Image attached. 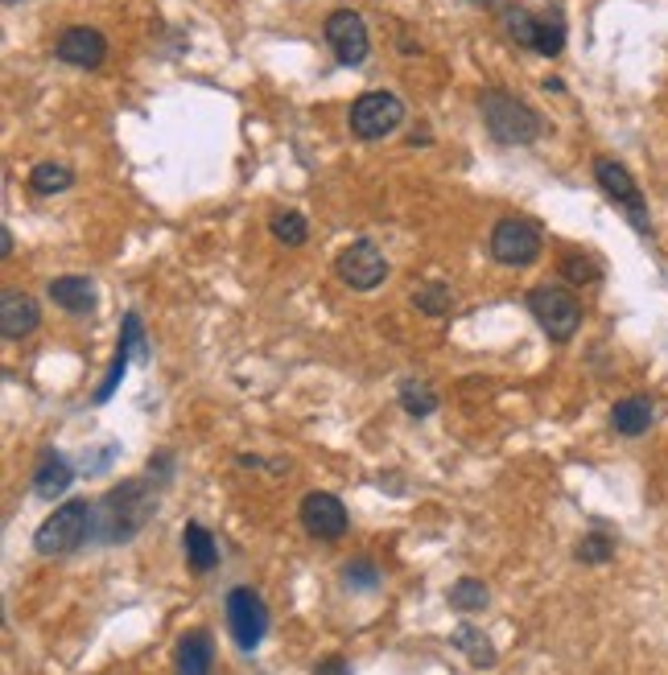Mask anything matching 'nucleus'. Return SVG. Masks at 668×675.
<instances>
[{
    "instance_id": "f257e3e1",
    "label": "nucleus",
    "mask_w": 668,
    "mask_h": 675,
    "mask_svg": "<svg viewBox=\"0 0 668 675\" xmlns=\"http://www.w3.org/2000/svg\"><path fill=\"white\" fill-rule=\"evenodd\" d=\"M154 515H157V487L145 482V478H128V482L112 487L95 503L91 536H100V544H133Z\"/></svg>"
},
{
    "instance_id": "f03ea898",
    "label": "nucleus",
    "mask_w": 668,
    "mask_h": 675,
    "mask_svg": "<svg viewBox=\"0 0 668 675\" xmlns=\"http://www.w3.org/2000/svg\"><path fill=\"white\" fill-rule=\"evenodd\" d=\"M496 18L503 25V34L520 42V46H529V50L545 54V58H557V54L566 50V18H562V9L557 4H536V9H524V4H496Z\"/></svg>"
},
{
    "instance_id": "7ed1b4c3",
    "label": "nucleus",
    "mask_w": 668,
    "mask_h": 675,
    "mask_svg": "<svg viewBox=\"0 0 668 675\" xmlns=\"http://www.w3.org/2000/svg\"><path fill=\"white\" fill-rule=\"evenodd\" d=\"M479 116H483V128L491 133V140H496V145H508V149L536 145V140H541V128H545L529 103L508 95V91H499V87L479 91Z\"/></svg>"
},
{
    "instance_id": "20e7f679",
    "label": "nucleus",
    "mask_w": 668,
    "mask_h": 675,
    "mask_svg": "<svg viewBox=\"0 0 668 675\" xmlns=\"http://www.w3.org/2000/svg\"><path fill=\"white\" fill-rule=\"evenodd\" d=\"M95 524V503L87 499H70V503L54 506L50 515L42 519V527L34 531V548L37 557H67L79 544H87Z\"/></svg>"
},
{
    "instance_id": "39448f33",
    "label": "nucleus",
    "mask_w": 668,
    "mask_h": 675,
    "mask_svg": "<svg viewBox=\"0 0 668 675\" xmlns=\"http://www.w3.org/2000/svg\"><path fill=\"white\" fill-rule=\"evenodd\" d=\"M529 305V313L536 318V325L545 330L553 342H569V338L578 334V325H582V305L578 297L562 285H536L524 297Z\"/></svg>"
},
{
    "instance_id": "423d86ee",
    "label": "nucleus",
    "mask_w": 668,
    "mask_h": 675,
    "mask_svg": "<svg viewBox=\"0 0 668 675\" xmlns=\"http://www.w3.org/2000/svg\"><path fill=\"white\" fill-rule=\"evenodd\" d=\"M595 182L602 186V194L627 215L639 236H652V219H648V203H644V190L635 186L632 169L615 161V157H595Z\"/></svg>"
},
{
    "instance_id": "0eeeda50",
    "label": "nucleus",
    "mask_w": 668,
    "mask_h": 675,
    "mask_svg": "<svg viewBox=\"0 0 668 675\" xmlns=\"http://www.w3.org/2000/svg\"><path fill=\"white\" fill-rule=\"evenodd\" d=\"M227 630H231V639L240 647L244 655H252L264 634H269V606H264V597H260L252 585H236V590L227 593Z\"/></svg>"
},
{
    "instance_id": "6e6552de",
    "label": "nucleus",
    "mask_w": 668,
    "mask_h": 675,
    "mask_svg": "<svg viewBox=\"0 0 668 675\" xmlns=\"http://www.w3.org/2000/svg\"><path fill=\"white\" fill-rule=\"evenodd\" d=\"M487 248H491V260L499 264H508V268H529L536 264V255L545 248V239H541V227L529 219H499L491 227V239H487Z\"/></svg>"
},
{
    "instance_id": "1a4fd4ad",
    "label": "nucleus",
    "mask_w": 668,
    "mask_h": 675,
    "mask_svg": "<svg viewBox=\"0 0 668 675\" xmlns=\"http://www.w3.org/2000/svg\"><path fill=\"white\" fill-rule=\"evenodd\" d=\"M347 119H351V133L360 136V140H384L388 133L400 128L405 103L393 91H363L360 100L351 103Z\"/></svg>"
},
{
    "instance_id": "9d476101",
    "label": "nucleus",
    "mask_w": 668,
    "mask_h": 675,
    "mask_svg": "<svg viewBox=\"0 0 668 675\" xmlns=\"http://www.w3.org/2000/svg\"><path fill=\"white\" fill-rule=\"evenodd\" d=\"M335 272H339V281H343L347 288L372 293V288H380L388 281V255L376 248V239H355L351 248L339 252Z\"/></svg>"
},
{
    "instance_id": "9b49d317",
    "label": "nucleus",
    "mask_w": 668,
    "mask_h": 675,
    "mask_svg": "<svg viewBox=\"0 0 668 675\" xmlns=\"http://www.w3.org/2000/svg\"><path fill=\"white\" fill-rule=\"evenodd\" d=\"M326 46L330 54L343 62V67H360L367 50H372V37H367V25L355 9H335L326 18Z\"/></svg>"
},
{
    "instance_id": "f8f14e48",
    "label": "nucleus",
    "mask_w": 668,
    "mask_h": 675,
    "mask_svg": "<svg viewBox=\"0 0 668 675\" xmlns=\"http://www.w3.org/2000/svg\"><path fill=\"white\" fill-rule=\"evenodd\" d=\"M297 519H302V527H306L314 540H343L347 536V506L339 503V494H326V490H309L306 499H302V506H297Z\"/></svg>"
},
{
    "instance_id": "ddd939ff",
    "label": "nucleus",
    "mask_w": 668,
    "mask_h": 675,
    "mask_svg": "<svg viewBox=\"0 0 668 675\" xmlns=\"http://www.w3.org/2000/svg\"><path fill=\"white\" fill-rule=\"evenodd\" d=\"M133 355L149 358V351H145V325H140V313H124L121 346H116V358H112V367H107V379H103L100 388H95V396H91V404L100 408L116 396V388H121V379H124V371H128V358Z\"/></svg>"
},
{
    "instance_id": "4468645a",
    "label": "nucleus",
    "mask_w": 668,
    "mask_h": 675,
    "mask_svg": "<svg viewBox=\"0 0 668 675\" xmlns=\"http://www.w3.org/2000/svg\"><path fill=\"white\" fill-rule=\"evenodd\" d=\"M54 58L67 62V67L95 70V67H103V58H107V37H103L100 30H91V25H70V30H63V37L54 42Z\"/></svg>"
},
{
    "instance_id": "2eb2a0df",
    "label": "nucleus",
    "mask_w": 668,
    "mask_h": 675,
    "mask_svg": "<svg viewBox=\"0 0 668 675\" xmlns=\"http://www.w3.org/2000/svg\"><path fill=\"white\" fill-rule=\"evenodd\" d=\"M42 325V305L30 297V293H18V288H9L4 297H0V334L9 338V342H21V338H30Z\"/></svg>"
},
{
    "instance_id": "dca6fc26",
    "label": "nucleus",
    "mask_w": 668,
    "mask_h": 675,
    "mask_svg": "<svg viewBox=\"0 0 668 675\" xmlns=\"http://www.w3.org/2000/svg\"><path fill=\"white\" fill-rule=\"evenodd\" d=\"M46 293H50V301L58 305V309H67L75 318L95 313V301H100L91 276H54L50 285H46Z\"/></svg>"
},
{
    "instance_id": "f3484780",
    "label": "nucleus",
    "mask_w": 668,
    "mask_h": 675,
    "mask_svg": "<svg viewBox=\"0 0 668 675\" xmlns=\"http://www.w3.org/2000/svg\"><path fill=\"white\" fill-rule=\"evenodd\" d=\"M70 482H75V466H70L63 454H42V461H37L34 470V494L37 499H46V503H54V499H63L70 490Z\"/></svg>"
},
{
    "instance_id": "a211bd4d",
    "label": "nucleus",
    "mask_w": 668,
    "mask_h": 675,
    "mask_svg": "<svg viewBox=\"0 0 668 675\" xmlns=\"http://www.w3.org/2000/svg\"><path fill=\"white\" fill-rule=\"evenodd\" d=\"M215 667V639L206 630H190L178 642V675H211Z\"/></svg>"
},
{
    "instance_id": "6ab92c4d",
    "label": "nucleus",
    "mask_w": 668,
    "mask_h": 675,
    "mask_svg": "<svg viewBox=\"0 0 668 675\" xmlns=\"http://www.w3.org/2000/svg\"><path fill=\"white\" fill-rule=\"evenodd\" d=\"M656 421V408H652L648 396H627L611 408V424H615L619 437H644Z\"/></svg>"
},
{
    "instance_id": "aec40b11",
    "label": "nucleus",
    "mask_w": 668,
    "mask_h": 675,
    "mask_svg": "<svg viewBox=\"0 0 668 675\" xmlns=\"http://www.w3.org/2000/svg\"><path fill=\"white\" fill-rule=\"evenodd\" d=\"M182 548H186V564L194 576H206L219 564V544H215V536H211L203 524L182 527Z\"/></svg>"
},
{
    "instance_id": "412c9836",
    "label": "nucleus",
    "mask_w": 668,
    "mask_h": 675,
    "mask_svg": "<svg viewBox=\"0 0 668 675\" xmlns=\"http://www.w3.org/2000/svg\"><path fill=\"white\" fill-rule=\"evenodd\" d=\"M396 396H400V408H405L409 416H417V421H426V416H433V412H438V404H442V400H438V391H433V384H429V379H405Z\"/></svg>"
},
{
    "instance_id": "4be33fe9",
    "label": "nucleus",
    "mask_w": 668,
    "mask_h": 675,
    "mask_svg": "<svg viewBox=\"0 0 668 675\" xmlns=\"http://www.w3.org/2000/svg\"><path fill=\"white\" fill-rule=\"evenodd\" d=\"M450 642H454V647H458V651H463V655L471 659L475 667H483V672H487V667H496V663H499V651H496V647H491L487 639H483L475 626L463 622L458 630H454V634H450Z\"/></svg>"
},
{
    "instance_id": "5701e85b",
    "label": "nucleus",
    "mask_w": 668,
    "mask_h": 675,
    "mask_svg": "<svg viewBox=\"0 0 668 675\" xmlns=\"http://www.w3.org/2000/svg\"><path fill=\"white\" fill-rule=\"evenodd\" d=\"M409 301L417 313H426V318H445L450 309H454V293L442 285V281H429V285H417L409 293Z\"/></svg>"
},
{
    "instance_id": "b1692460",
    "label": "nucleus",
    "mask_w": 668,
    "mask_h": 675,
    "mask_svg": "<svg viewBox=\"0 0 668 675\" xmlns=\"http://www.w3.org/2000/svg\"><path fill=\"white\" fill-rule=\"evenodd\" d=\"M75 186V169L70 165H58V161H42V165L30 173V190L42 194V198H50V194H63V190Z\"/></svg>"
},
{
    "instance_id": "393cba45",
    "label": "nucleus",
    "mask_w": 668,
    "mask_h": 675,
    "mask_svg": "<svg viewBox=\"0 0 668 675\" xmlns=\"http://www.w3.org/2000/svg\"><path fill=\"white\" fill-rule=\"evenodd\" d=\"M445 602L458 609V614H479V609H487L491 593H487V585H483V581H475V576H463V581H454V585H450Z\"/></svg>"
},
{
    "instance_id": "a878e982",
    "label": "nucleus",
    "mask_w": 668,
    "mask_h": 675,
    "mask_svg": "<svg viewBox=\"0 0 668 675\" xmlns=\"http://www.w3.org/2000/svg\"><path fill=\"white\" fill-rule=\"evenodd\" d=\"M269 231H273V239H281L285 248H302L309 239V222H306V215H297V210H276L273 219H269Z\"/></svg>"
},
{
    "instance_id": "bb28decb",
    "label": "nucleus",
    "mask_w": 668,
    "mask_h": 675,
    "mask_svg": "<svg viewBox=\"0 0 668 675\" xmlns=\"http://www.w3.org/2000/svg\"><path fill=\"white\" fill-rule=\"evenodd\" d=\"M574 557H578V564L599 569V564H607V560L615 557V540H611V536H602V531H590V536H582V544L574 548Z\"/></svg>"
},
{
    "instance_id": "cd10ccee",
    "label": "nucleus",
    "mask_w": 668,
    "mask_h": 675,
    "mask_svg": "<svg viewBox=\"0 0 668 675\" xmlns=\"http://www.w3.org/2000/svg\"><path fill=\"white\" fill-rule=\"evenodd\" d=\"M380 581H384V573H380L372 560H347L343 564V585L347 590L372 593V590H380Z\"/></svg>"
},
{
    "instance_id": "c85d7f7f",
    "label": "nucleus",
    "mask_w": 668,
    "mask_h": 675,
    "mask_svg": "<svg viewBox=\"0 0 668 675\" xmlns=\"http://www.w3.org/2000/svg\"><path fill=\"white\" fill-rule=\"evenodd\" d=\"M562 276H566L569 285H595L599 281V264L582 252H566L562 255Z\"/></svg>"
},
{
    "instance_id": "c756f323",
    "label": "nucleus",
    "mask_w": 668,
    "mask_h": 675,
    "mask_svg": "<svg viewBox=\"0 0 668 675\" xmlns=\"http://www.w3.org/2000/svg\"><path fill=\"white\" fill-rule=\"evenodd\" d=\"M173 461H178V457H173L170 449H161V454L149 457V482L157 478V487H170L173 482Z\"/></svg>"
},
{
    "instance_id": "7c9ffc66",
    "label": "nucleus",
    "mask_w": 668,
    "mask_h": 675,
    "mask_svg": "<svg viewBox=\"0 0 668 675\" xmlns=\"http://www.w3.org/2000/svg\"><path fill=\"white\" fill-rule=\"evenodd\" d=\"M314 675H351V663H347L343 655H330V659H322V663L314 667Z\"/></svg>"
},
{
    "instance_id": "2f4dec72",
    "label": "nucleus",
    "mask_w": 668,
    "mask_h": 675,
    "mask_svg": "<svg viewBox=\"0 0 668 675\" xmlns=\"http://www.w3.org/2000/svg\"><path fill=\"white\" fill-rule=\"evenodd\" d=\"M0 255H13V231L9 227L0 231Z\"/></svg>"
},
{
    "instance_id": "473e14b6",
    "label": "nucleus",
    "mask_w": 668,
    "mask_h": 675,
    "mask_svg": "<svg viewBox=\"0 0 668 675\" xmlns=\"http://www.w3.org/2000/svg\"><path fill=\"white\" fill-rule=\"evenodd\" d=\"M471 4H483V9H496L499 0H471Z\"/></svg>"
}]
</instances>
